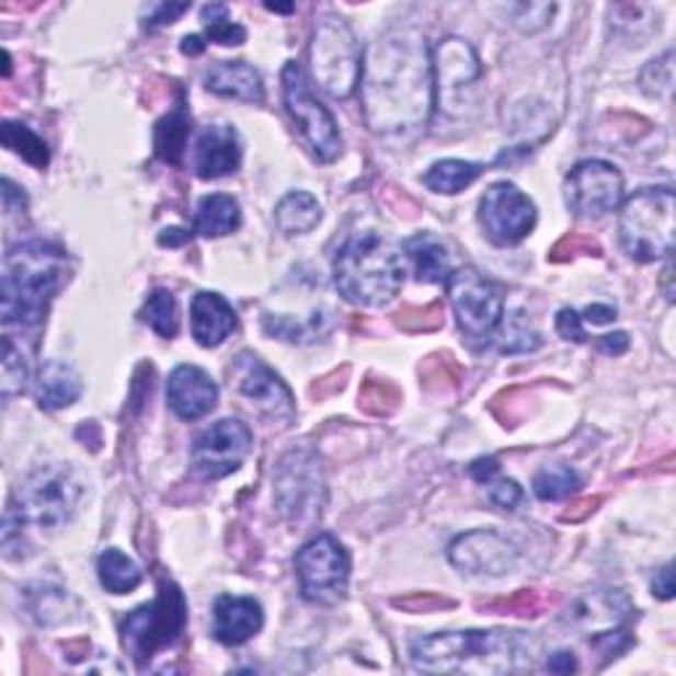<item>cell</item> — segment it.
Here are the masks:
<instances>
[{
    "mask_svg": "<svg viewBox=\"0 0 676 676\" xmlns=\"http://www.w3.org/2000/svg\"><path fill=\"white\" fill-rule=\"evenodd\" d=\"M359 77L365 119L373 133H412L431 119L436 101L434 56L421 30L394 27L376 37Z\"/></svg>",
    "mask_w": 676,
    "mask_h": 676,
    "instance_id": "cell-1",
    "label": "cell"
},
{
    "mask_svg": "<svg viewBox=\"0 0 676 676\" xmlns=\"http://www.w3.org/2000/svg\"><path fill=\"white\" fill-rule=\"evenodd\" d=\"M539 642L524 632L471 629L417 637L410 645L412 666L426 674L502 676L534 666Z\"/></svg>",
    "mask_w": 676,
    "mask_h": 676,
    "instance_id": "cell-2",
    "label": "cell"
},
{
    "mask_svg": "<svg viewBox=\"0 0 676 676\" xmlns=\"http://www.w3.org/2000/svg\"><path fill=\"white\" fill-rule=\"evenodd\" d=\"M67 278V254L48 241H22L9 249L0 283V318L5 328L43 323L50 299Z\"/></svg>",
    "mask_w": 676,
    "mask_h": 676,
    "instance_id": "cell-3",
    "label": "cell"
},
{
    "mask_svg": "<svg viewBox=\"0 0 676 676\" xmlns=\"http://www.w3.org/2000/svg\"><path fill=\"white\" fill-rule=\"evenodd\" d=\"M404 260L394 243L373 230L346 238L333 260V280L346 301L359 307H386L404 283Z\"/></svg>",
    "mask_w": 676,
    "mask_h": 676,
    "instance_id": "cell-4",
    "label": "cell"
},
{
    "mask_svg": "<svg viewBox=\"0 0 676 676\" xmlns=\"http://www.w3.org/2000/svg\"><path fill=\"white\" fill-rule=\"evenodd\" d=\"M82 494L85 484L72 468L64 462H45L19 481L9 511L22 520V526L59 529L75 518Z\"/></svg>",
    "mask_w": 676,
    "mask_h": 676,
    "instance_id": "cell-5",
    "label": "cell"
},
{
    "mask_svg": "<svg viewBox=\"0 0 676 676\" xmlns=\"http://www.w3.org/2000/svg\"><path fill=\"white\" fill-rule=\"evenodd\" d=\"M674 206L672 188H642L623 202L618 217V241L634 262L672 256Z\"/></svg>",
    "mask_w": 676,
    "mask_h": 676,
    "instance_id": "cell-6",
    "label": "cell"
},
{
    "mask_svg": "<svg viewBox=\"0 0 676 676\" xmlns=\"http://www.w3.org/2000/svg\"><path fill=\"white\" fill-rule=\"evenodd\" d=\"M312 77L331 99H350L363 75V56L346 19L325 14L318 22L309 48Z\"/></svg>",
    "mask_w": 676,
    "mask_h": 676,
    "instance_id": "cell-7",
    "label": "cell"
},
{
    "mask_svg": "<svg viewBox=\"0 0 676 676\" xmlns=\"http://www.w3.org/2000/svg\"><path fill=\"white\" fill-rule=\"evenodd\" d=\"M185 623H188V605H185L183 592L177 584L164 582L159 587L157 600L140 605L125 618L122 645L138 666H144L159 650L170 648L183 634Z\"/></svg>",
    "mask_w": 676,
    "mask_h": 676,
    "instance_id": "cell-8",
    "label": "cell"
},
{
    "mask_svg": "<svg viewBox=\"0 0 676 676\" xmlns=\"http://www.w3.org/2000/svg\"><path fill=\"white\" fill-rule=\"evenodd\" d=\"M275 505L291 524H309L323 513L325 479L312 449L299 447L280 457L275 471Z\"/></svg>",
    "mask_w": 676,
    "mask_h": 676,
    "instance_id": "cell-9",
    "label": "cell"
},
{
    "mask_svg": "<svg viewBox=\"0 0 676 676\" xmlns=\"http://www.w3.org/2000/svg\"><path fill=\"white\" fill-rule=\"evenodd\" d=\"M296 576L305 600L314 605H336L350 589V555L331 534H320L296 552Z\"/></svg>",
    "mask_w": 676,
    "mask_h": 676,
    "instance_id": "cell-10",
    "label": "cell"
},
{
    "mask_svg": "<svg viewBox=\"0 0 676 676\" xmlns=\"http://www.w3.org/2000/svg\"><path fill=\"white\" fill-rule=\"evenodd\" d=\"M283 101H286L288 114L305 135L307 146L312 148L320 162H336L341 157V133L336 119L328 108L312 95L307 85V77L299 64L288 61L283 67Z\"/></svg>",
    "mask_w": 676,
    "mask_h": 676,
    "instance_id": "cell-11",
    "label": "cell"
},
{
    "mask_svg": "<svg viewBox=\"0 0 676 676\" xmlns=\"http://www.w3.org/2000/svg\"><path fill=\"white\" fill-rule=\"evenodd\" d=\"M481 59L471 43L462 37H444L434 54V88L439 108L449 117H460L473 103L476 85H479Z\"/></svg>",
    "mask_w": 676,
    "mask_h": 676,
    "instance_id": "cell-12",
    "label": "cell"
},
{
    "mask_svg": "<svg viewBox=\"0 0 676 676\" xmlns=\"http://www.w3.org/2000/svg\"><path fill=\"white\" fill-rule=\"evenodd\" d=\"M447 291L460 331L471 339H492L505 318L500 288L473 267H462L449 275Z\"/></svg>",
    "mask_w": 676,
    "mask_h": 676,
    "instance_id": "cell-13",
    "label": "cell"
},
{
    "mask_svg": "<svg viewBox=\"0 0 676 676\" xmlns=\"http://www.w3.org/2000/svg\"><path fill=\"white\" fill-rule=\"evenodd\" d=\"M479 220L489 241L497 247H515L537 225V206L513 183H494L481 196Z\"/></svg>",
    "mask_w": 676,
    "mask_h": 676,
    "instance_id": "cell-14",
    "label": "cell"
},
{
    "mask_svg": "<svg viewBox=\"0 0 676 676\" xmlns=\"http://www.w3.org/2000/svg\"><path fill=\"white\" fill-rule=\"evenodd\" d=\"M251 431L236 417H225L206 428L191 449L193 473L206 481L225 479L243 466L251 452Z\"/></svg>",
    "mask_w": 676,
    "mask_h": 676,
    "instance_id": "cell-15",
    "label": "cell"
},
{
    "mask_svg": "<svg viewBox=\"0 0 676 676\" xmlns=\"http://www.w3.org/2000/svg\"><path fill=\"white\" fill-rule=\"evenodd\" d=\"M623 177L614 164L600 159L578 162L565 180V204L578 217H603L621 204Z\"/></svg>",
    "mask_w": 676,
    "mask_h": 676,
    "instance_id": "cell-16",
    "label": "cell"
},
{
    "mask_svg": "<svg viewBox=\"0 0 676 676\" xmlns=\"http://www.w3.org/2000/svg\"><path fill=\"white\" fill-rule=\"evenodd\" d=\"M230 378H233L236 389L254 404L262 415L273 417V421H291L296 415V404L291 389L280 381L275 370H270L256 354L241 352L230 365Z\"/></svg>",
    "mask_w": 676,
    "mask_h": 676,
    "instance_id": "cell-17",
    "label": "cell"
},
{
    "mask_svg": "<svg viewBox=\"0 0 676 676\" xmlns=\"http://www.w3.org/2000/svg\"><path fill=\"white\" fill-rule=\"evenodd\" d=\"M518 560V547L489 529L468 531L449 545V563L468 576H505L515 571Z\"/></svg>",
    "mask_w": 676,
    "mask_h": 676,
    "instance_id": "cell-18",
    "label": "cell"
},
{
    "mask_svg": "<svg viewBox=\"0 0 676 676\" xmlns=\"http://www.w3.org/2000/svg\"><path fill=\"white\" fill-rule=\"evenodd\" d=\"M634 616V605L621 589H592L571 603L565 623L584 634H605L621 629Z\"/></svg>",
    "mask_w": 676,
    "mask_h": 676,
    "instance_id": "cell-19",
    "label": "cell"
},
{
    "mask_svg": "<svg viewBox=\"0 0 676 676\" xmlns=\"http://www.w3.org/2000/svg\"><path fill=\"white\" fill-rule=\"evenodd\" d=\"M217 383L202 368L180 365L167 381V402L183 421H198L217 408Z\"/></svg>",
    "mask_w": 676,
    "mask_h": 676,
    "instance_id": "cell-20",
    "label": "cell"
},
{
    "mask_svg": "<svg viewBox=\"0 0 676 676\" xmlns=\"http://www.w3.org/2000/svg\"><path fill=\"white\" fill-rule=\"evenodd\" d=\"M193 167L196 175L204 180H217L233 175L241 167V144L238 133L230 125H209L196 140V153H193Z\"/></svg>",
    "mask_w": 676,
    "mask_h": 676,
    "instance_id": "cell-21",
    "label": "cell"
},
{
    "mask_svg": "<svg viewBox=\"0 0 676 676\" xmlns=\"http://www.w3.org/2000/svg\"><path fill=\"white\" fill-rule=\"evenodd\" d=\"M265 614L254 597L222 595L215 603V637L222 645L238 648L262 629Z\"/></svg>",
    "mask_w": 676,
    "mask_h": 676,
    "instance_id": "cell-22",
    "label": "cell"
},
{
    "mask_svg": "<svg viewBox=\"0 0 676 676\" xmlns=\"http://www.w3.org/2000/svg\"><path fill=\"white\" fill-rule=\"evenodd\" d=\"M236 309L225 301V296L202 291L191 301V331L198 344L211 350L220 346L236 331Z\"/></svg>",
    "mask_w": 676,
    "mask_h": 676,
    "instance_id": "cell-23",
    "label": "cell"
},
{
    "mask_svg": "<svg viewBox=\"0 0 676 676\" xmlns=\"http://www.w3.org/2000/svg\"><path fill=\"white\" fill-rule=\"evenodd\" d=\"M204 85L209 93L222 95L243 103H262L265 101V85L262 75L247 61H220L209 69L204 77Z\"/></svg>",
    "mask_w": 676,
    "mask_h": 676,
    "instance_id": "cell-24",
    "label": "cell"
},
{
    "mask_svg": "<svg viewBox=\"0 0 676 676\" xmlns=\"http://www.w3.org/2000/svg\"><path fill=\"white\" fill-rule=\"evenodd\" d=\"M82 394V378L64 359H48L37 373V404L43 410H64Z\"/></svg>",
    "mask_w": 676,
    "mask_h": 676,
    "instance_id": "cell-25",
    "label": "cell"
},
{
    "mask_svg": "<svg viewBox=\"0 0 676 676\" xmlns=\"http://www.w3.org/2000/svg\"><path fill=\"white\" fill-rule=\"evenodd\" d=\"M404 254L410 256L415 278L421 283H444L452 275V262L442 238L434 233H417L404 241Z\"/></svg>",
    "mask_w": 676,
    "mask_h": 676,
    "instance_id": "cell-26",
    "label": "cell"
},
{
    "mask_svg": "<svg viewBox=\"0 0 676 676\" xmlns=\"http://www.w3.org/2000/svg\"><path fill=\"white\" fill-rule=\"evenodd\" d=\"M241 225V206L228 193H211L198 202L196 233L206 238H220L233 233Z\"/></svg>",
    "mask_w": 676,
    "mask_h": 676,
    "instance_id": "cell-27",
    "label": "cell"
},
{
    "mask_svg": "<svg viewBox=\"0 0 676 676\" xmlns=\"http://www.w3.org/2000/svg\"><path fill=\"white\" fill-rule=\"evenodd\" d=\"M320 217H323V209H320L318 198L305 191L288 193V196L275 206V225H278L286 236L309 233V230L320 222Z\"/></svg>",
    "mask_w": 676,
    "mask_h": 676,
    "instance_id": "cell-28",
    "label": "cell"
},
{
    "mask_svg": "<svg viewBox=\"0 0 676 676\" xmlns=\"http://www.w3.org/2000/svg\"><path fill=\"white\" fill-rule=\"evenodd\" d=\"M484 167L476 162H462V159H444V162L431 164V170L423 175V185L434 193L444 196H455V193L466 191L481 177Z\"/></svg>",
    "mask_w": 676,
    "mask_h": 676,
    "instance_id": "cell-29",
    "label": "cell"
},
{
    "mask_svg": "<svg viewBox=\"0 0 676 676\" xmlns=\"http://www.w3.org/2000/svg\"><path fill=\"white\" fill-rule=\"evenodd\" d=\"M99 578L103 589L112 592V595H127V592L138 589V584L144 582V571L135 563L133 558H127L119 550H106L99 558Z\"/></svg>",
    "mask_w": 676,
    "mask_h": 676,
    "instance_id": "cell-30",
    "label": "cell"
},
{
    "mask_svg": "<svg viewBox=\"0 0 676 676\" xmlns=\"http://www.w3.org/2000/svg\"><path fill=\"white\" fill-rule=\"evenodd\" d=\"M188 114H185L183 103L157 125L153 135V146H157V157L167 164H180L185 151V140H188Z\"/></svg>",
    "mask_w": 676,
    "mask_h": 676,
    "instance_id": "cell-31",
    "label": "cell"
},
{
    "mask_svg": "<svg viewBox=\"0 0 676 676\" xmlns=\"http://www.w3.org/2000/svg\"><path fill=\"white\" fill-rule=\"evenodd\" d=\"M262 325H265V331L270 336L283 339V341H291V344H309V341H318L320 336H325L328 328H331V320L323 318V314L314 312L312 320H307V323H299V320L291 318H273V314H265V320H262Z\"/></svg>",
    "mask_w": 676,
    "mask_h": 676,
    "instance_id": "cell-32",
    "label": "cell"
},
{
    "mask_svg": "<svg viewBox=\"0 0 676 676\" xmlns=\"http://www.w3.org/2000/svg\"><path fill=\"white\" fill-rule=\"evenodd\" d=\"M30 381V352H24L22 341L14 336L3 339V376H0V391L5 399L22 394Z\"/></svg>",
    "mask_w": 676,
    "mask_h": 676,
    "instance_id": "cell-33",
    "label": "cell"
},
{
    "mask_svg": "<svg viewBox=\"0 0 676 676\" xmlns=\"http://www.w3.org/2000/svg\"><path fill=\"white\" fill-rule=\"evenodd\" d=\"M0 144L9 148V151L19 153L24 162L37 167V170H43L50 159L43 140L37 138L27 125H19V122H3V127H0Z\"/></svg>",
    "mask_w": 676,
    "mask_h": 676,
    "instance_id": "cell-34",
    "label": "cell"
},
{
    "mask_svg": "<svg viewBox=\"0 0 676 676\" xmlns=\"http://www.w3.org/2000/svg\"><path fill=\"white\" fill-rule=\"evenodd\" d=\"M578 486H582V479L569 466H547L534 476V494L545 502L569 500L571 494L578 492Z\"/></svg>",
    "mask_w": 676,
    "mask_h": 676,
    "instance_id": "cell-35",
    "label": "cell"
},
{
    "mask_svg": "<svg viewBox=\"0 0 676 676\" xmlns=\"http://www.w3.org/2000/svg\"><path fill=\"white\" fill-rule=\"evenodd\" d=\"M140 320L153 328L162 339H175L180 331V318H177V301L175 296L164 288L153 291L148 296V301L144 305V312H140Z\"/></svg>",
    "mask_w": 676,
    "mask_h": 676,
    "instance_id": "cell-36",
    "label": "cell"
},
{
    "mask_svg": "<svg viewBox=\"0 0 676 676\" xmlns=\"http://www.w3.org/2000/svg\"><path fill=\"white\" fill-rule=\"evenodd\" d=\"M67 603L69 595L64 589L37 587L27 589V608L32 618L43 627H54V623L67 621Z\"/></svg>",
    "mask_w": 676,
    "mask_h": 676,
    "instance_id": "cell-37",
    "label": "cell"
},
{
    "mask_svg": "<svg viewBox=\"0 0 676 676\" xmlns=\"http://www.w3.org/2000/svg\"><path fill=\"white\" fill-rule=\"evenodd\" d=\"M502 325V323H500ZM494 346H497L500 352L505 354H518V352H534L542 346V339H539L537 331H531L529 325H526V320L520 318V314H513L511 320H507L505 325H502V331L492 333Z\"/></svg>",
    "mask_w": 676,
    "mask_h": 676,
    "instance_id": "cell-38",
    "label": "cell"
},
{
    "mask_svg": "<svg viewBox=\"0 0 676 676\" xmlns=\"http://www.w3.org/2000/svg\"><path fill=\"white\" fill-rule=\"evenodd\" d=\"M550 605H552V595H545V592H537V589H520L511 597H500V600L489 603L486 610H492V614H497V616L534 618V616H542V610L550 608Z\"/></svg>",
    "mask_w": 676,
    "mask_h": 676,
    "instance_id": "cell-39",
    "label": "cell"
},
{
    "mask_svg": "<svg viewBox=\"0 0 676 676\" xmlns=\"http://www.w3.org/2000/svg\"><path fill=\"white\" fill-rule=\"evenodd\" d=\"M399 402H402V394H399L397 386L389 381L368 378V381L363 383V389H359V408L376 417L391 415V412L399 408Z\"/></svg>",
    "mask_w": 676,
    "mask_h": 676,
    "instance_id": "cell-40",
    "label": "cell"
},
{
    "mask_svg": "<svg viewBox=\"0 0 676 676\" xmlns=\"http://www.w3.org/2000/svg\"><path fill=\"white\" fill-rule=\"evenodd\" d=\"M640 85L650 99H663V95L672 93L674 88V54L666 50L661 59L650 61L640 75Z\"/></svg>",
    "mask_w": 676,
    "mask_h": 676,
    "instance_id": "cell-41",
    "label": "cell"
},
{
    "mask_svg": "<svg viewBox=\"0 0 676 676\" xmlns=\"http://www.w3.org/2000/svg\"><path fill=\"white\" fill-rule=\"evenodd\" d=\"M558 5L555 3H515L511 5L513 27H518L526 35L545 30L550 24V19L555 16Z\"/></svg>",
    "mask_w": 676,
    "mask_h": 676,
    "instance_id": "cell-42",
    "label": "cell"
},
{
    "mask_svg": "<svg viewBox=\"0 0 676 676\" xmlns=\"http://www.w3.org/2000/svg\"><path fill=\"white\" fill-rule=\"evenodd\" d=\"M442 323H444L442 301H434V305H428L423 309L408 307V309H402V312H397V325L410 333L436 331V328H442Z\"/></svg>",
    "mask_w": 676,
    "mask_h": 676,
    "instance_id": "cell-43",
    "label": "cell"
},
{
    "mask_svg": "<svg viewBox=\"0 0 676 676\" xmlns=\"http://www.w3.org/2000/svg\"><path fill=\"white\" fill-rule=\"evenodd\" d=\"M578 254L600 256L603 249H600V243H597L592 236L571 233V236L560 238L555 247H552L550 262H569V260H574V256H578Z\"/></svg>",
    "mask_w": 676,
    "mask_h": 676,
    "instance_id": "cell-44",
    "label": "cell"
},
{
    "mask_svg": "<svg viewBox=\"0 0 676 676\" xmlns=\"http://www.w3.org/2000/svg\"><path fill=\"white\" fill-rule=\"evenodd\" d=\"M486 486V497L497 511H515L524 502V489L515 484L513 479H492Z\"/></svg>",
    "mask_w": 676,
    "mask_h": 676,
    "instance_id": "cell-45",
    "label": "cell"
},
{
    "mask_svg": "<svg viewBox=\"0 0 676 676\" xmlns=\"http://www.w3.org/2000/svg\"><path fill=\"white\" fill-rule=\"evenodd\" d=\"M397 608L402 610H410V614H434V610L439 608H452V600L449 597H439L434 595V592H417V595H410V597H397L394 600Z\"/></svg>",
    "mask_w": 676,
    "mask_h": 676,
    "instance_id": "cell-46",
    "label": "cell"
},
{
    "mask_svg": "<svg viewBox=\"0 0 676 676\" xmlns=\"http://www.w3.org/2000/svg\"><path fill=\"white\" fill-rule=\"evenodd\" d=\"M206 32H209V41L220 43V45H241L247 41V30L241 24H233L228 16L215 19V22L206 24Z\"/></svg>",
    "mask_w": 676,
    "mask_h": 676,
    "instance_id": "cell-47",
    "label": "cell"
},
{
    "mask_svg": "<svg viewBox=\"0 0 676 676\" xmlns=\"http://www.w3.org/2000/svg\"><path fill=\"white\" fill-rule=\"evenodd\" d=\"M632 642L634 640L629 637V632H621V629H614V632H605V634L595 637L597 653L605 655V661L618 658L621 653H627V650L632 648Z\"/></svg>",
    "mask_w": 676,
    "mask_h": 676,
    "instance_id": "cell-48",
    "label": "cell"
},
{
    "mask_svg": "<svg viewBox=\"0 0 676 676\" xmlns=\"http://www.w3.org/2000/svg\"><path fill=\"white\" fill-rule=\"evenodd\" d=\"M555 328L565 341H576V344H584V341H587V331H584L582 318H578V312H574V309L569 307L560 309L555 318Z\"/></svg>",
    "mask_w": 676,
    "mask_h": 676,
    "instance_id": "cell-49",
    "label": "cell"
},
{
    "mask_svg": "<svg viewBox=\"0 0 676 676\" xmlns=\"http://www.w3.org/2000/svg\"><path fill=\"white\" fill-rule=\"evenodd\" d=\"M191 5L188 3H162L153 9V14L148 16V27H167V24L177 22L180 16L188 11Z\"/></svg>",
    "mask_w": 676,
    "mask_h": 676,
    "instance_id": "cell-50",
    "label": "cell"
},
{
    "mask_svg": "<svg viewBox=\"0 0 676 676\" xmlns=\"http://www.w3.org/2000/svg\"><path fill=\"white\" fill-rule=\"evenodd\" d=\"M468 473H471L473 479L479 481V484H489V481H492V479H497L500 462L494 460V457H479V460L471 462Z\"/></svg>",
    "mask_w": 676,
    "mask_h": 676,
    "instance_id": "cell-51",
    "label": "cell"
},
{
    "mask_svg": "<svg viewBox=\"0 0 676 676\" xmlns=\"http://www.w3.org/2000/svg\"><path fill=\"white\" fill-rule=\"evenodd\" d=\"M653 595L661 597V600H672L674 597V569L672 563L663 565L658 571V576L653 578Z\"/></svg>",
    "mask_w": 676,
    "mask_h": 676,
    "instance_id": "cell-52",
    "label": "cell"
},
{
    "mask_svg": "<svg viewBox=\"0 0 676 676\" xmlns=\"http://www.w3.org/2000/svg\"><path fill=\"white\" fill-rule=\"evenodd\" d=\"M597 350L603 354H610V357H618V354H623L629 350V336L623 331L610 333V336H603L597 341Z\"/></svg>",
    "mask_w": 676,
    "mask_h": 676,
    "instance_id": "cell-53",
    "label": "cell"
},
{
    "mask_svg": "<svg viewBox=\"0 0 676 676\" xmlns=\"http://www.w3.org/2000/svg\"><path fill=\"white\" fill-rule=\"evenodd\" d=\"M16 204L24 209V206H27V198H24V193L19 191L9 177H5L3 180V206H5V211H9V215H14Z\"/></svg>",
    "mask_w": 676,
    "mask_h": 676,
    "instance_id": "cell-54",
    "label": "cell"
},
{
    "mask_svg": "<svg viewBox=\"0 0 676 676\" xmlns=\"http://www.w3.org/2000/svg\"><path fill=\"white\" fill-rule=\"evenodd\" d=\"M584 320H589V323L595 325H605L610 323V320H616V309L608 305H589L584 309Z\"/></svg>",
    "mask_w": 676,
    "mask_h": 676,
    "instance_id": "cell-55",
    "label": "cell"
},
{
    "mask_svg": "<svg viewBox=\"0 0 676 676\" xmlns=\"http://www.w3.org/2000/svg\"><path fill=\"white\" fill-rule=\"evenodd\" d=\"M600 497H587V500H582V502H576L574 507H571L569 513H563V520H582V518H587L589 513H595V507L600 505Z\"/></svg>",
    "mask_w": 676,
    "mask_h": 676,
    "instance_id": "cell-56",
    "label": "cell"
},
{
    "mask_svg": "<svg viewBox=\"0 0 676 676\" xmlns=\"http://www.w3.org/2000/svg\"><path fill=\"white\" fill-rule=\"evenodd\" d=\"M547 668L558 674H571L576 668L574 653H555L550 661H547Z\"/></svg>",
    "mask_w": 676,
    "mask_h": 676,
    "instance_id": "cell-57",
    "label": "cell"
},
{
    "mask_svg": "<svg viewBox=\"0 0 676 676\" xmlns=\"http://www.w3.org/2000/svg\"><path fill=\"white\" fill-rule=\"evenodd\" d=\"M188 233H185V230H164L162 236H159V243H162V247H180V243H185L188 241Z\"/></svg>",
    "mask_w": 676,
    "mask_h": 676,
    "instance_id": "cell-58",
    "label": "cell"
},
{
    "mask_svg": "<svg viewBox=\"0 0 676 676\" xmlns=\"http://www.w3.org/2000/svg\"><path fill=\"white\" fill-rule=\"evenodd\" d=\"M204 48H206V43H204L198 35H188V37H185V41H183V54H185V56H198V54H204Z\"/></svg>",
    "mask_w": 676,
    "mask_h": 676,
    "instance_id": "cell-59",
    "label": "cell"
},
{
    "mask_svg": "<svg viewBox=\"0 0 676 676\" xmlns=\"http://www.w3.org/2000/svg\"><path fill=\"white\" fill-rule=\"evenodd\" d=\"M270 11H283V14H288V11H294V5H275V3H267Z\"/></svg>",
    "mask_w": 676,
    "mask_h": 676,
    "instance_id": "cell-60",
    "label": "cell"
}]
</instances>
